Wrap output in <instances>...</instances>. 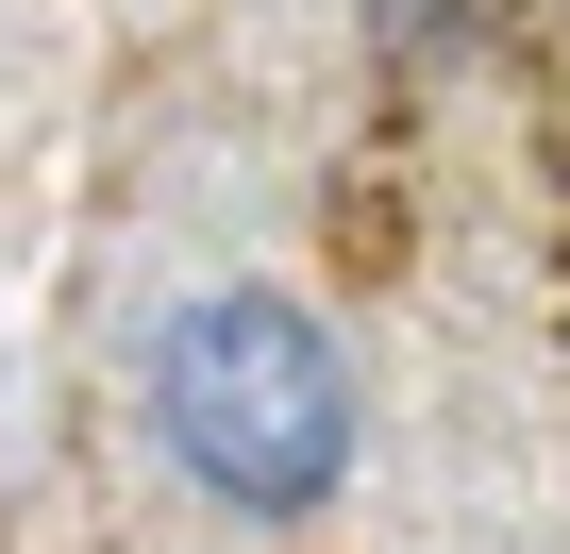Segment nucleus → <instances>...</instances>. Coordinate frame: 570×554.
Listing matches in <instances>:
<instances>
[{"label": "nucleus", "instance_id": "obj_1", "mask_svg": "<svg viewBox=\"0 0 570 554\" xmlns=\"http://www.w3.org/2000/svg\"><path fill=\"white\" fill-rule=\"evenodd\" d=\"M151 437L235 521H320L353 487V454H370L353 337L303 286H185L151 320Z\"/></svg>", "mask_w": 570, "mask_h": 554}]
</instances>
